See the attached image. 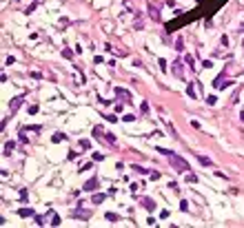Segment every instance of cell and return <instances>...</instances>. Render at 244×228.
<instances>
[{
  "label": "cell",
  "mask_w": 244,
  "mask_h": 228,
  "mask_svg": "<svg viewBox=\"0 0 244 228\" xmlns=\"http://www.w3.org/2000/svg\"><path fill=\"white\" fill-rule=\"evenodd\" d=\"M62 140H67L65 133H56V135H53V142H62Z\"/></svg>",
  "instance_id": "14"
},
{
  "label": "cell",
  "mask_w": 244,
  "mask_h": 228,
  "mask_svg": "<svg viewBox=\"0 0 244 228\" xmlns=\"http://www.w3.org/2000/svg\"><path fill=\"white\" fill-rule=\"evenodd\" d=\"M73 217H78V219H87L89 213H87V210H82V208H78L76 213H73Z\"/></svg>",
  "instance_id": "11"
},
{
  "label": "cell",
  "mask_w": 244,
  "mask_h": 228,
  "mask_svg": "<svg viewBox=\"0 0 244 228\" xmlns=\"http://www.w3.org/2000/svg\"><path fill=\"white\" fill-rule=\"evenodd\" d=\"M206 102H209V104H215L218 100H215V95H209V98H206Z\"/></svg>",
  "instance_id": "27"
},
{
  "label": "cell",
  "mask_w": 244,
  "mask_h": 228,
  "mask_svg": "<svg viewBox=\"0 0 244 228\" xmlns=\"http://www.w3.org/2000/svg\"><path fill=\"white\" fill-rule=\"evenodd\" d=\"M22 100H25V95H18V98H14L9 102V109H11V113H16L20 109V104H22Z\"/></svg>",
  "instance_id": "2"
},
{
  "label": "cell",
  "mask_w": 244,
  "mask_h": 228,
  "mask_svg": "<svg viewBox=\"0 0 244 228\" xmlns=\"http://www.w3.org/2000/svg\"><path fill=\"white\" fill-rule=\"evenodd\" d=\"M182 47H184V42H182V38H178V42H175V49H178V51H182Z\"/></svg>",
  "instance_id": "21"
},
{
  "label": "cell",
  "mask_w": 244,
  "mask_h": 228,
  "mask_svg": "<svg viewBox=\"0 0 244 228\" xmlns=\"http://www.w3.org/2000/svg\"><path fill=\"white\" fill-rule=\"evenodd\" d=\"M29 113H31V115H33V113H38V106H36V104H31V106H29Z\"/></svg>",
  "instance_id": "30"
},
{
  "label": "cell",
  "mask_w": 244,
  "mask_h": 228,
  "mask_svg": "<svg viewBox=\"0 0 244 228\" xmlns=\"http://www.w3.org/2000/svg\"><path fill=\"white\" fill-rule=\"evenodd\" d=\"M80 146H82L84 151H89V149H91V142H89V140H82V142H80Z\"/></svg>",
  "instance_id": "15"
},
{
  "label": "cell",
  "mask_w": 244,
  "mask_h": 228,
  "mask_svg": "<svg viewBox=\"0 0 244 228\" xmlns=\"http://www.w3.org/2000/svg\"><path fill=\"white\" fill-rule=\"evenodd\" d=\"M135 170H138V173H149V170H146V168H142V166H138V164H135V166H133Z\"/></svg>",
  "instance_id": "26"
},
{
  "label": "cell",
  "mask_w": 244,
  "mask_h": 228,
  "mask_svg": "<svg viewBox=\"0 0 244 228\" xmlns=\"http://www.w3.org/2000/svg\"><path fill=\"white\" fill-rule=\"evenodd\" d=\"M171 166L175 170H189V162H184L180 155H173V153H171Z\"/></svg>",
  "instance_id": "1"
},
{
  "label": "cell",
  "mask_w": 244,
  "mask_h": 228,
  "mask_svg": "<svg viewBox=\"0 0 244 228\" xmlns=\"http://www.w3.org/2000/svg\"><path fill=\"white\" fill-rule=\"evenodd\" d=\"M107 219L109 221H118V215L116 213H107Z\"/></svg>",
  "instance_id": "19"
},
{
  "label": "cell",
  "mask_w": 244,
  "mask_h": 228,
  "mask_svg": "<svg viewBox=\"0 0 244 228\" xmlns=\"http://www.w3.org/2000/svg\"><path fill=\"white\" fill-rule=\"evenodd\" d=\"M180 208H182L184 213H186V210H189V204H186V202H180Z\"/></svg>",
  "instance_id": "29"
},
{
  "label": "cell",
  "mask_w": 244,
  "mask_h": 228,
  "mask_svg": "<svg viewBox=\"0 0 244 228\" xmlns=\"http://www.w3.org/2000/svg\"><path fill=\"white\" fill-rule=\"evenodd\" d=\"M142 206L149 208V210H155V202H153V199H149V197H144V199H142Z\"/></svg>",
  "instance_id": "8"
},
{
  "label": "cell",
  "mask_w": 244,
  "mask_h": 228,
  "mask_svg": "<svg viewBox=\"0 0 244 228\" xmlns=\"http://www.w3.org/2000/svg\"><path fill=\"white\" fill-rule=\"evenodd\" d=\"M93 135H95V138H100V135H102V129L95 126V129H93Z\"/></svg>",
  "instance_id": "25"
},
{
  "label": "cell",
  "mask_w": 244,
  "mask_h": 228,
  "mask_svg": "<svg viewBox=\"0 0 244 228\" xmlns=\"http://www.w3.org/2000/svg\"><path fill=\"white\" fill-rule=\"evenodd\" d=\"M171 69H173V73H175V78H180V80L184 78V71H182V62H173V67H171Z\"/></svg>",
  "instance_id": "3"
},
{
  "label": "cell",
  "mask_w": 244,
  "mask_h": 228,
  "mask_svg": "<svg viewBox=\"0 0 244 228\" xmlns=\"http://www.w3.org/2000/svg\"><path fill=\"white\" fill-rule=\"evenodd\" d=\"M116 95H118V98H122L124 102H131V93H129L127 89H116Z\"/></svg>",
  "instance_id": "4"
},
{
  "label": "cell",
  "mask_w": 244,
  "mask_h": 228,
  "mask_svg": "<svg viewBox=\"0 0 244 228\" xmlns=\"http://www.w3.org/2000/svg\"><path fill=\"white\" fill-rule=\"evenodd\" d=\"M71 55H73V53H71V51H69V49H65V51H62V58H67V60H71Z\"/></svg>",
  "instance_id": "20"
},
{
  "label": "cell",
  "mask_w": 244,
  "mask_h": 228,
  "mask_svg": "<svg viewBox=\"0 0 244 228\" xmlns=\"http://www.w3.org/2000/svg\"><path fill=\"white\" fill-rule=\"evenodd\" d=\"M140 109H142V113H149V104H146V102H142V106H140Z\"/></svg>",
  "instance_id": "28"
},
{
  "label": "cell",
  "mask_w": 244,
  "mask_h": 228,
  "mask_svg": "<svg viewBox=\"0 0 244 228\" xmlns=\"http://www.w3.org/2000/svg\"><path fill=\"white\" fill-rule=\"evenodd\" d=\"M14 149H16V142H14V140H11V142H7V144H5V155L9 157V155H11V151H14Z\"/></svg>",
  "instance_id": "10"
},
{
  "label": "cell",
  "mask_w": 244,
  "mask_h": 228,
  "mask_svg": "<svg viewBox=\"0 0 244 228\" xmlns=\"http://www.w3.org/2000/svg\"><path fill=\"white\" fill-rule=\"evenodd\" d=\"M18 215H20V217H33L36 213H33V208H20Z\"/></svg>",
  "instance_id": "7"
},
{
  "label": "cell",
  "mask_w": 244,
  "mask_h": 228,
  "mask_svg": "<svg viewBox=\"0 0 244 228\" xmlns=\"http://www.w3.org/2000/svg\"><path fill=\"white\" fill-rule=\"evenodd\" d=\"M107 199V195H102V193H98V195H93V204H102Z\"/></svg>",
  "instance_id": "13"
},
{
  "label": "cell",
  "mask_w": 244,
  "mask_h": 228,
  "mask_svg": "<svg viewBox=\"0 0 244 228\" xmlns=\"http://www.w3.org/2000/svg\"><path fill=\"white\" fill-rule=\"evenodd\" d=\"M149 175H151V179H153V182H155V179H160V173H158V170H151Z\"/></svg>",
  "instance_id": "22"
},
{
  "label": "cell",
  "mask_w": 244,
  "mask_h": 228,
  "mask_svg": "<svg viewBox=\"0 0 244 228\" xmlns=\"http://www.w3.org/2000/svg\"><path fill=\"white\" fill-rule=\"evenodd\" d=\"M51 226H60V215H53V217H51Z\"/></svg>",
  "instance_id": "16"
},
{
  "label": "cell",
  "mask_w": 244,
  "mask_h": 228,
  "mask_svg": "<svg viewBox=\"0 0 244 228\" xmlns=\"http://www.w3.org/2000/svg\"><path fill=\"white\" fill-rule=\"evenodd\" d=\"M242 122H244V113H242Z\"/></svg>",
  "instance_id": "31"
},
{
  "label": "cell",
  "mask_w": 244,
  "mask_h": 228,
  "mask_svg": "<svg viewBox=\"0 0 244 228\" xmlns=\"http://www.w3.org/2000/svg\"><path fill=\"white\" fill-rule=\"evenodd\" d=\"M184 179L189 182V184H195V182H197V175H195V173H186V175H184Z\"/></svg>",
  "instance_id": "12"
},
{
  "label": "cell",
  "mask_w": 244,
  "mask_h": 228,
  "mask_svg": "<svg viewBox=\"0 0 244 228\" xmlns=\"http://www.w3.org/2000/svg\"><path fill=\"white\" fill-rule=\"evenodd\" d=\"M93 188H98V177H91L84 184V191H93Z\"/></svg>",
  "instance_id": "6"
},
{
  "label": "cell",
  "mask_w": 244,
  "mask_h": 228,
  "mask_svg": "<svg viewBox=\"0 0 244 228\" xmlns=\"http://www.w3.org/2000/svg\"><path fill=\"white\" fill-rule=\"evenodd\" d=\"M20 199H22V202H27V199H29V193H27L25 188H22V191H20Z\"/></svg>",
  "instance_id": "17"
},
{
  "label": "cell",
  "mask_w": 244,
  "mask_h": 228,
  "mask_svg": "<svg viewBox=\"0 0 244 228\" xmlns=\"http://www.w3.org/2000/svg\"><path fill=\"white\" fill-rule=\"evenodd\" d=\"M197 162H200L202 166H213V162H211V159H209L206 155H197Z\"/></svg>",
  "instance_id": "9"
},
{
  "label": "cell",
  "mask_w": 244,
  "mask_h": 228,
  "mask_svg": "<svg viewBox=\"0 0 244 228\" xmlns=\"http://www.w3.org/2000/svg\"><path fill=\"white\" fill-rule=\"evenodd\" d=\"M104 138H107V140H109V142H111V144H116V135H111V133H107V135H104Z\"/></svg>",
  "instance_id": "24"
},
{
  "label": "cell",
  "mask_w": 244,
  "mask_h": 228,
  "mask_svg": "<svg viewBox=\"0 0 244 228\" xmlns=\"http://www.w3.org/2000/svg\"><path fill=\"white\" fill-rule=\"evenodd\" d=\"M186 93L191 95V98H195V91H193V84H189V89H186Z\"/></svg>",
  "instance_id": "23"
},
{
  "label": "cell",
  "mask_w": 244,
  "mask_h": 228,
  "mask_svg": "<svg viewBox=\"0 0 244 228\" xmlns=\"http://www.w3.org/2000/svg\"><path fill=\"white\" fill-rule=\"evenodd\" d=\"M149 16H151L153 20H160V9H158L153 2H149Z\"/></svg>",
  "instance_id": "5"
},
{
  "label": "cell",
  "mask_w": 244,
  "mask_h": 228,
  "mask_svg": "<svg viewBox=\"0 0 244 228\" xmlns=\"http://www.w3.org/2000/svg\"><path fill=\"white\" fill-rule=\"evenodd\" d=\"M33 219H36V224H44V217H42V215H33Z\"/></svg>",
  "instance_id": "18"
}]
</instances>
